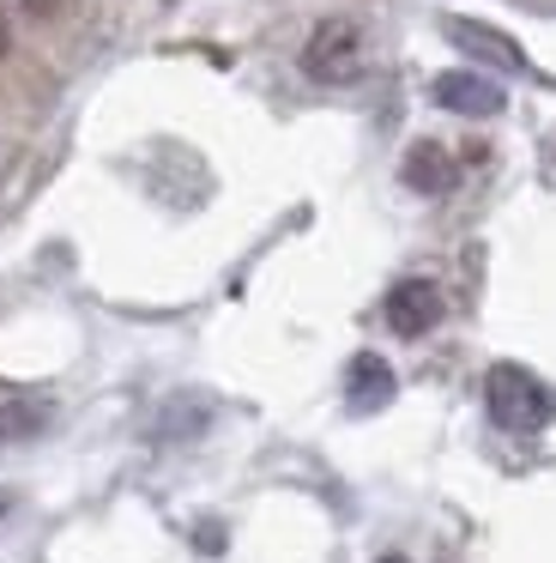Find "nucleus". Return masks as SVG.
<instances>
[{"instance_id": "obj_8", "label": "nucleus", "mask_w": 556, "mask_h": 563, "mask_svg": "<svg viewBox=\"0 0 556 563\" xmlns=\"http://www.w3.org/2000/svg\"><path fill=\"white\" fill-rule=\"evenodd\" d=\"M48 424V406L43 400H7L0 406V442H24Z\"/></svg>"}, {"instance_id": "obj_7", "label": "nucleus", "mask_w": 556, "mask_h": 563, "mask_svg": "<svg viewBox=\"0 0 556 563\" xmlns=\"http://www.w3.org/2000/svg\"><path fill=\"white\" fill-rule=\"evenodd\" d=\"M399 176H405V188H418V195H447V188H454V158H447V146H435V140H418V146L405 152V164H399Z\"/></svg>"}, {"instance_id": "obj_3", "label": "nucleus", "mask_w": 556, "mask_h": 563, "mask_svg": "<svg viewBox=\"0 0 556 563\" xmlns=\"http://www.w3.org/2000/svg\"><path fill=\"white\" fill-rule=\"evenodd\" d=\"M430 98L442 103V110H454V115H471V122L508 110V91L496 86V79H483V74H435Z\"/></svg>"}, {"instance_id": "obj_6", "label": "nucleus", "mask_w": 556, "mask_h": 563, "mask_svg": "<svg viewBox=\"0 0 556 563\" xmlns=\"http://www.w3.org/2000/svg\"><path fill=\"white\" fill-rule=\"evenodd\" d=\"M345 388H351V412H381V406L393 400V369H387V357L357 352V357H351Z\"/></svg>"}, {"instance_id": "obj_10", "label": "nucleus", "mask_w": 556, "mask_h": 563, "mask_svg": "<svg viewBox=\"0 0 556 563\" xmlns=\"http://www.w3.org/2000/svg\"><path fill=\"white\" fill-rule=\"evenodd\" d=\"M7 43H12V31H7V19H0V55H7Z\"/></svg>"}, {"instance_id": "obj_1", "label": "nucleus", "mask_w": 556, "mask_h": 563, "mask_svg": "<svg viewBox=\"0 0 556 563\" xmlns=\"http://www.w3.org/2000/svg\"><path fill=\"white\" fill-rule=\"evenodd\" d=\"M483 406H490V418L502 430H514V437L544 430V424H551V412H556L551 388H544L532 369H520V364H496L490 376H483Z\"/></svg>"}, {"instance_id": "obj_11", "label": "nucleus", "mask_w": 556, "mask_h": 563, "mask_svg": "<svg viewBox=\"0 0 556 563\" xmlns=\"http://www.w3.org/2000/svg\"><path fill=\"white\" fill-rule=\"evenodd\" d=\"M7 509H12V497H7V490H0V521H7Z\"/></svg>"}, {"instance_id": "obj_9", "label": "nucleus", "mask_w": 556, "mask_h": 563, "mask_svg": "<svg viewBox=\"0 0 556 563\" xmlns=\"http://www.w3.org/2000/svg\"><path fill=\"white\" fill-rule=\"evenodd\" d=\"M24 13H36V19H48V13H60V0H19Z\"/></svg>"}, {"instance_id": "obj_2", "label": "nucleus", "mask_w": 556, "mask_h": 563, "mask_svg": "<svg viewBox=\"0 0 556 563\" xmlns=\"http://www.w3.org/2000/svg\"><path fill=\"white\" fill-rule=\"evenodd\" d=\"M302 74L314 86H351L363 74V31L351 19H326V25L309 31L302 43Z\"/></svg>"}, {"instance_id": "obj_4", "label": "nucleus", "mask_w": 556, "mask_h": 563, "mask_svg": "<svg viewBox=\"0 0 556 563\" xmlns=\"http://www.w3.org/2000/svg\"><path fill=\"white\" fill-rule=\"evenodd\" d=\"M442 321V291H435L430 279H405L387 291V328L399 333V340H423V333Z\"/></svg>"}, {"instance_id": "obj_12", "label": "nucleus", "mask_w": 556, "mask_h": 563, "mask_svg": "<svg viewBox=\"0 0 556 563\" xmlns=\"http://www.w3.org/2000/svg\"><path fill=\"white\" fill-rule=\"evenodd\" d=\"M381 563H405V558H381Z\"/></svg>"}, {"instance_id": "obj_5", "label": "nucleus", "mask_w": 556, "mask_h": 563, "mask_svg": "<svg viewBox=\"0 0 556 563\" xmlns=\"http://www.w3.org/2000/svg\"><path fill=\"white\" fill-rule=\"evenodd\" d=\"M447 43L466 55H483V62H496L502 74H526V55H520L514 37H502L496 25H478V19H442Z\"/></svg>"}]
</instances>
